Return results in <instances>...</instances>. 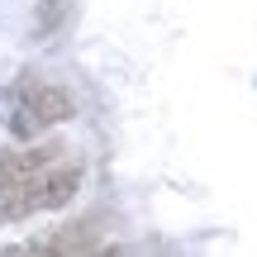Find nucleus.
Here are the masks:
<instances>
[{"label": "nucleus", "mask_w": 257, "mask_h": 257, "mask_svg": "<svg viewBox=\"0 0 257 257\" xmlns=\"http://www.w3.org/2000/svg\"><path fill=\"white\" fill-rule=\"evenodd\" d=\"M72 119V91L57 81H24L15 91V114H10V134L15 138H38L43 128Z\"/></svg>", "instance_id": "f03ea898"}, {"label": "nucleus", "mask_w": 257, "mask_h": 257, "mask_svg": "<svg viewBox=\"0 0 257 257\" xmlns=\"http://www.w3.org/2000/svg\"><path fill=\"white\" fill-rule=\"evenodd\" d=\"M76 191H81V167L62 157V162L43 167V172L24 176L15 186H0V224L29 219V214H43V210H62V205H72Z\"/></svg>", "instance_id": "f257e3e1"}]
</instances>
